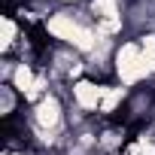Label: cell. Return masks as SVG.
I'll list each match as a JSON object with an SVG mask.
<instances>
[{
    "instance_id": "obj_1",
    "label": "cell",
    "mask_w": 155,
    "mask_h": 155,
    "mask_svg": "<svg viewBox=\"0 0 155 155\" xmlns=\"http://www.w3.org/2000/svg\"><path fill=\"white\" fill-rule=\"evenodd\" d=\"M46 31H49V34H55L58 40H64V43L76 46V49H82V52H91V49H94V40H97V34H94V31H88L85 25H79L73 15H64V12L52 15V18L46 21Z\"/></svg>"
},
{
    "instance_id": "obj_2",
    "label": "cell",
    "mask_w": 155,
    "mask_h": 155,
    "mask_svg": "<svg viewBox=\"0 0 155 155\" xmlns=\"http://www.w3.org/2000/svg\"><path fill=\"white\" fill-rule=\"evenodd\" d=\"M116 70H119V76H122V82H140L143 76H149L152 73V64L146 61V55H143V46H137V43H125L119 52H116Z\"/></svg>"
},
{
    "instance_id": "obj_5",
    "label": "cell",
    "mask_w": 155,
    "mask_h": 155,
    "mask_svg": "<svg viewBox=\"0 0 155 155\" xmlns=\"http://www.w3.org/2000/svg\"><path fill=\"white\" fill-rule=\"evenodd\" d=\"M12 82H15V88H18L25 97H28V94L34 91V85H37V79H34V73H31V67H28V64H18V67H15Z\"/></svg>"
},
{
    "instance_id": "obj_7",
    "label": "cell",
    "mask_w": 155,
    "mask_h": 155,
    "mask_svg": "<svg viewBox=\"0 0 155 155\" xmlns=\"http://www.w3.org/2000/svg\"><path fill=\"white\" fill-rule=\"evenodd\" d=\"M0 25H3V40H0V46H3V52H9L12 49V43H15V21L9 18V15H3V21H0Z\"/></svg>"
},
{
    "instance_id": "obj_4",
    "label": "cell",
    "mask_w": 155,
    "mask_h": 155,
    "mask_svg": "<svg viewBox=\"0 0 155 155\" xmlns=\"http://www.w3.org/2000/svg\"><path fill=\"white\" fill-rule=\"evenodd\" d=\"M37 125L40 128H55L58 122H61V104H58V97H52V94H43L40 101H37Z\"/></svg>"
},
{
    "instance_id": "obj_3",
    "label": "cell",
    "mask_w": 155,
    "mask_h": 155,
    "mask_svg": "<svg viewBox=\"0 0 155 155\" xmlns=\"http://www.w3.org/2000/svg\"><path fill=\"white\" fill-rule=\"evenodd\" d=\"M104 94H107V88H101L94 82H85V79L73 85V97H76V104H79V110H101Z\"/></svg>"
},
{
    "instance_id": "obj_8",
    "label": "cell",
    "mask_w": 155,
    "mask_h": 155,
    "mask_svg": "<svg viewBox=\"0 0 155 155\" xmlns=\"http://www.w3.org/2000/svg\"><path fill=\"white\" fill-rule=\"evenodd\" d=\"M137 155H155V146L146 143V140H140V143H137Z\"/></svg>"
},
{
    "instance_id": "obj_6",
    "label": "cell",
    "mask_w": 155,
    "mask_h": 155,
    "mask_svg": "<svg viewBox=\"0 0 155 155\" xmlns=\"http://www.w3.org/2000/svg\"><path fill=\"white\" fill-rule=\"evenodd\" d=\"M122 97H125V88H107V94H104V101H101V113H113Z\"/></svg>"
}]
</instances>
